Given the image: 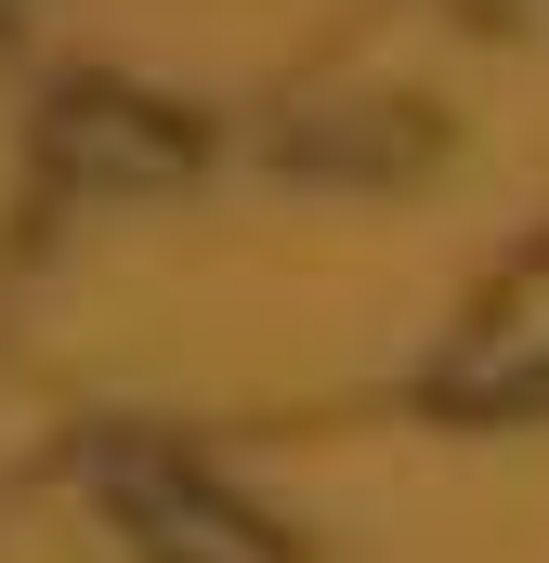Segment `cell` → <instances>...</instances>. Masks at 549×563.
Returning a JSON list of instances; mask_svg holds the SVG:
<instances>
[{"label":"cell","mask_w":549,"mask_h":563,"mask_svg":"<svg viewBox=\"0 0 549 563\" xmlns=\"http://www.w3.org/2000/svg\"><path fill=\"white\" fill-rule=\"evenodd\" d=\"M105 498H119V525L144 538V563H301L262 511L236 498V485H210V472H197V459H170V445L119 459V472H105Z\"/></svg>","instance_id":"cell-1"},{"label":"cell","mask_w":549,"mask_h":563,"mask_svg":"<svg viewBox=\"0 0 549 563\" xmlns=\"http://www.w3.org/2000/svg\"><path fill=\"white\" fill-rule=\"evenodd\" d=\"M197 144H210V132H197L183 106L119 92V79H66L53 119H40V157L79 170V184H170V170H197Z\"/></svg>","instance_id":"cell-2"},{"label":"cell","mask_w":549,"mask_h":563,"mask_svg":"<svg viewBox=\"0 0 549 563\" xmlns=\"http://www.w3.org/2000/svg\"><path fill=\"white\" fill-rule=\"evenodd\" d=\"M432 407H549V236L471 301L458 354L432 367Z\"/></svg>","instance_id":"cell-3"}]
</instances>
